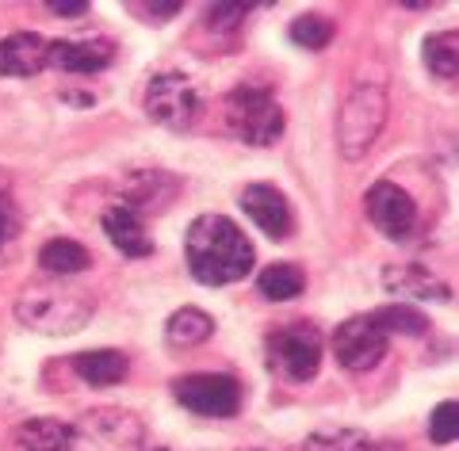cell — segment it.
Returning a JSON list of instances; mask_svg holds the SVG:
<instances>
[{
    "label": "cell",
    "instance_id": "6da1fadb",
    "mask_svg": "<svg viewBox=\"0 0 459 451\" xmlns=\"http://www.w3.org/2000/svg\"><path fill=\"white\" fill-rule=\"evenodd\" d=\"M184 256L192 275L207 287L238 283L253 268V245L226 214H199L184 238Z\"/></svg>",
    "mask_w": 459,
    "mask_h": 451
},
{
    "label": "cell",
    "instance_id": "7a4b0ae2",
    "mask_svg": "<svg viewBox=\"0 0 459 451\" xmlns=\"http://www.w3.org/2000/svg\"><path fill=\"white\" fill-rule=\"evenodd\" d=\"M92 314H96V302L84 291H69L57 283H31L16 299L20 325L42 333V337H69V333L89 325Z\"/></svg>",
    "mask_w": 459,
    "mask_h": 451
},
{
    "label": "cell",
    "instance_id": "3957f363",
    "mask_svg": "<svg viewBox=\"0 0 459 451\" xmlns=\"http://www.w3.org/2000/svg\"><path fill=\"white\" fill-rule=\"evenodd\" d=\"M386 92L379 84H360L349 100L341 104L337 115V150L344 161H360V157L379 142L383 126H386Z\"/></svg>",
    "mask_w": 459,
    "mask_h": 451
},
{
    "label": "cell",
    "instance_id": "277c9868",
    "mask_svg": "<svg viewBox=\"0 0 459 451\" xmlns=\"http://www.w3.org/2000/svg\"><path fill=\"white\" fill-rule=\"evenodd\" d=\"M69 451H146V425L119 405L89 410L69 425Z\"/></svg>",
    "mask_w": 459,
    "mask_h": 451
},
{
    "label": "cell",
    "instance_id": "5b68a950",
    "mask_svg": "<svg viewBox=\"0 0 459 451\" xmlns=\"http://www.w3.org/2000/svg\"><path fill=\"white\" fill-rule=\"evenodd\" d=\"M226 123L246 145H276L287 126L276 96L268 89H256V84H238L226 96Z\"/></svg>",
    "mask_w": 459,
    "mask_h": 451
},
{
    "label": "cell",
    "instance_id": "8992f818",
    "mask_svg": "<svg viewBox=\"0 0 459 451\" xmlns=\"http://www.w3.org/2000/svg\"><path fill=\"white\" fill-rule=\"evenodd\" d=\"M146 115L165 130H192L204 115V96L188 73H157L146 84Z\"/></svg>",
    "mask_w": 459,
    "mask_h": 451
},
{
    "label": "cell",
    "instance_id": "52a82bcc",
    "mask_svg": "<svg viewBox=\"0 0 459 451\" xmlns=\"http://www.w3.org/2000/svg\"><path fill=\"white\" fill-rule=\"evenodd\" d=\"M268 352H272V363L291 383H307L322 368V333L310 322H291L268 337Z\"/></svg>",
    "mask_w": 459,
    "mask_h": 451
},
{
    "label": "cell",
    "instance_id": "ba28073f",
    "mask_svg": "<svg viewBox=\"0 0 459 451\" xmlns=\"http://www.w3.org/2000/svg\"><path fill=\"white\" fill-rule=\"evenodd\" d=\"M172 395H177L184 410L214 421L234 417L241 410V383L230 379V375H211V371L184 375V379L172 383Z\"/></svg>",
    "mask_w": 459,
    "mask_h": 451
},
{
    "label": "cell",
    "instance_id": "9c48e42d",
    "mask_svg": "<svg viewBox=\"0 0 459 451\" xmlns=\"http://www.w3.org/2000/svg\"><path fill=\"white\" fill-rule=\"evenodd\" d=\"M386 344L391 337L376 325V317L371 314H356L349 322H341L337 333H333V356L344 371H371L379 368L383 356H386Z\"/></svg>",
    "mask_w": 459,
    "mask_h": 451
},
{
    "label": "cell",
    "instance_id": "30bf717a",
    "mask_svg": "<svg viewBox=\"0 0 459 451\" xmlns=\"http://www.w3.org/2000/svg\"><path fill=\"white\" fill-rule=\"evenodd\" d=\"M364 203H368V218L376 222V230L391 241H406L413 234V226H418V203L410 199V192H402V187L391 180L371 184Z\"/></svg>",
    "mask_w": 459,
    "mask_h": 451
},
{
    "label": "cell",
    "instance_id": "8fae6325",
    "mask_svg": "<svg viewBox=\"0 0 459 451\" xmlns=\"http://www.w3.org/2000/svg\"><path fill=\"white\" fill-rule=\"evenodd\" d=\"M111 62H115L111 39H57L47 47V65L62 73H81V77H92V73L108 69Z\"/></svg>",
    "mask_w": 459,
    "mask_h": 451
},
{
    "label": "cell",
    "instance_id": "7c38bea8",
    "mask_svg": "<svg viewBox=\"0 0 459 451\" xmlns=\"http://www.w3.org/2000/svg\"><path fill=\"white\" fill-rule=\"evenodd\" d=\"M180 195V180L169 177L161 169H142V172H131L123 184V207L131 211H165L172 199Z\"/></svg>",
    "mask_w": 459,
    "mask_h": 451
},
{
    "label": "cell",
    "instance_id": "4fadbf2b",
    "mask_svg": "<svg viewBox=\"0 0 459 451\" xmlns=\"http://www.w3.org/2000/svg\"><path fill=\"white\" fill-rule=\"evenodd\" d=\"M241 207H246V214L264 230L268 238H287L291 234V207H287V199L280 195V187L249 184L246 192H241Z\"/></svg>",
    "mask_w": 459,
    "mask_h": 451
},
{
    "label": "cell",
    "instance_id": "5bb4252c",
    "mask_svg": "<svg viewBox=\"0 0 459 451\" xmlns=\"http://www.w3.org/2000/svg\"><path fill=\"white\" fill-rule=\"evenodd\" d=\"M47 47L50 42L35 31H16L0 39V73L4 77H35L47 69Z\"/></svg>",
    "mask_w": 459,
    "mask_h": 451
},
{
    "label": "cell",
    "instance_id": "9a60e30c",
    "mask_svg": "<svg viewBox=\"0 0 459 451\" xmlns=\"http://www.w3.org/2000/svg\"><path fill=\"white\" fill-rule=\"evenodd\" d=\"M104 234H108V241L123 256H150L153 253V241L146 234V222H142V214L131 211V207H123V203L104 214Z\"/></svg>",
    "mask_w": 459,
    "mask_h": 451
},
{
    "label": "cell",
    "instance_id": "2e32d148",
    "mask_svg": "<svg viewBox=\"0 0 459 451\" xmlns=\"http://www.w3.org/2000/svg\"><path fill=\"white\" fill-rule=\"evenodd\" d=\"M74 371H77V379L89 386H115L126 379L131 363H126L123 352H115V348H96V352L74 356Z\"/></svg>",
    "mask_w": 459,
    "mask_h": 451
},
{
    "label": "cell",
    "instance_id": "e0dca14e",
    "mask_svg": "<svg viewBox=\"0 0 459 451\" xmlns=\"http://www.w3.org/2000/svg\"><path fill=\"white\" fill-rule=\"evenodd\" d=\"M211 333H214V317L199 307H180L165 322V341L172 348H195V344L211 341Z\"/></svg>",
    "mask_w": 459,
    "mask_h": 451
},
{
    "label": "cell",
    "instance_id": "ac0fdd59",
    "mask_svg": "<svg viewBox=\"0 0 459 451\" xmlns=\"http://www.w3.org/2000/svg\"><path fill=\"white\" fill-rule=\"evenodd\" d=\"M39 265H42V272H50V275H81L84 268L92 265V256H89V249H84V245H77V241L54 238V241L42 245Z\"/></svg>",
    "mask_w": 459,
    "mask_h": 451
},
{
    "label": "cell",
    "instance_id": "d6986e66",
    "mask_svg": "<svg viewBox=\"0 0 459 451\" xmlns=\"http://www.w3.org/2000/svg\"><path fill=\"white\" fill-rule=\"evenodd\" d=\"M16 440L23 451H69V425L54 417H31L20 425Z\"/></svg>",
    "mask_w": 459,
    "mask_h": 451
},
{
    "label": "cell",
    "instance_id": "ffe728a7",
    "mask_svg": "<svg viewBox=\"0 0 459 451\" xmlns=\"http://www.w3.org/2000/svg\"><path fill=\"white\" fill-rule=\"evenodd\" d=\"M303 287H307V275L299 265H268L256 275V291H261L268 302H291L303 295Z\"/></svg>",
    "mask_w": 459,
    "mask_h": 451
},
{
    "label": "cell",
    "instance_id": "44dd1931",
    "mask_svg": "<svg viewBox=\"0 0 459 451\" xmlns=\"http://www.w3.org/2000/svg\"><path fill=\"white\" fill-rule=\"evenodd\" d=\"M425 65L440 81H455L459 73V39L455 31H440L433 39H425Z\"/></svg>",
    "mask_w": 459,
    "mask_h": 451
},
{
    "label": "cell",
    "instance_id": "7402d4cb",
    "mask_svg": "<svg viewBox=\"0 0 459 451\" xmlns=\"http://www.w3.org/2000/svg\"><path fill=\"white\" fill-rule=\"evenodd\" d=\"M303 451H376V440L360 429H322L307 436Z\"/></svg>",
    "mask_w": 459,
    "mask_h": 451
},
{
    "label": "cell",
    "instance_id": "603a6c76",
    "mask_svg": "<svg viewBox=\"0 0 459 451\" xmlns=\"http://www.w3.org/2000/svg\"><path fill=\"white\" fill-rule=\"evenodd\" d=\"M371 317H376V325L386 333V337H391V333H402V337H425L429 333V317L413 307H383Z\"/></svg>",
    "mask_w": 459,
    "mask_h": 451
},
{
    "label": "cell",
    "instance_id": "cb8c5ba5",
    "mask_svg": "<svg viewBox=\"0 0 459 451\" xmlns=\"http://www.w3.org/2000/svg\"><path fill=\"white\" fill-rule=\"evenodd\" d=\"M383 283L391 287V291H402V295H425V299H433V291L444 299L448 295V287H440L433 275H421L418 268H386L383 272Z\"/></svg>",
    "mask_w": 459,
    "mask_h": 451
},
{
    "label": "cell",
    "instance_id": "d4e9b609",
    "mask_svg": "<svg viewBox=\"0 0 459 451\" xmlns=\"http://www.w3.org/2000/svg\"><path fill=\"white\" fill-rule=\"evenodd\" d=\"M291 42L303 50H325L333 42V20L325 16H299L291 23Z\"/></svg>",
    "mask_w": 459,
    "mask_h": 451
},
{
    "label": "cell",
    "instance_id": "484cf974",
    "mask_svg": "<svg viewBox=\"0 0 459 451\" xmlns=\"http://www.w3.org/2000/svg\"><path fill=\"white\" fill-rule=\"evenodd\" d=\"M459 436V410L455 402H440L433 417H429V440L433 444H452Z\"/></svg>",
    "mask_w": 459,
    "mask_h": 451
},
{
    "label": "cell",
    "instance_id": "4316f807",
    "mask_svg": "<svg viewBox=\"0 0 459 451\" xmlns=\"http://www.w3.org/2000/svg\"><path fill=\"white\" fill-rule=\"evenodd\" d=\"M246 20H249V4H211L207 8L211 31H238Z\"/></svg>",
    "mask_w": 459,
    "mask_h": 451
},
{
    "label": "cell",
    "instance_id": "83f0119b",
    "mask_svg": "<svg viewBox=\"0 0 459 451\" xmlns=\"http://www.w3.org/2000/svg\"><path fill=\"white\" fill-rule=\"evenodd\" d=\"M180 0H161V4H146V0H131L126 12H134V16H146L142 23H169L172 16H180Z\"/></svg>",
    "mask_w": 459,
    "mask_h": 451
},
{
    "label": "cell",
    "instance_id": "f1b7e54d",
    "mask_svg": "<svg viewBox=\"0 0 459 451\" xmlns=\"http://www.w3.org/2000/svg\"><path fill=\"white\" fill-rule=\"evenodd\" d=\"M54 16H89V0H50Z\"/></svg>",
    "mask_w": 459,
    "mask_h": 451
},
{
    "label": "cell",
    "instance_id": "f546056e",
    "mask_svg": "<svg viewBox=\"0 0 459 451\" xmlns=\"http://www.w3.org/2000/svg\"><path fill=\"white\" fill-rule=\"evenodd\" d=\"M4 238H8V214L0 207V245H4Z\"/></svg>",
    "mask_w": 459,
    "mask_h": 451
},
{
    "label": "cell",
    "instance_id": "4dcf8cb0",
    "mask_svg": "<svg viewBox=\"0 0 459 451\" xmlns=\"http://www.w3.org/2000/svg\"><path fill=\"white\" fill-rule=\"evenodd\" d=\"M146 451H177V447H165V444H161V447H146Z\"/></svg>",
    "mask_w": 459,
    "mask_h": 451
}]
</instances>
